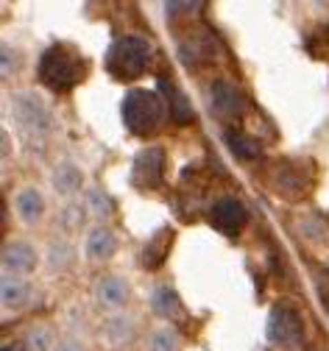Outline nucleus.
Here are the masks:
<instances>
[{
  "label": "nucleus",
  "mask_w": 329,
  "mask_h": 351,
  "mask_svg": "<svg viewBox=\"0 0 329 351\" xmlns=\"http://www.w3.org/2000/svg\"><path fill=\"white\" fill-rule=\"evenodd\" d=\"M151 310L159 318H168V321H179L184 315V306H181L179 293L173 287H168V285H157L151 290Z\"/></svg>",
  "instance_id": "nucleus-15"
},
{
  "label": "nucleus",
  "mask_w": 329,
  "mask_h": 351,
  "mask_svg": "<svg viewBox=\"0 0 329 351\" xmlns=\"http://www.w3.org/2000/svg\"><path fill=\"white\" fill-rule=\"evenodd\" d=\"M3 351H17V348L14 346H3Z\"/></svg>",
  "instance_id": "nucleus-25"
},
{
  "label": "nucleus",
  "mask_w": 329,
  "mask_h": 351,
  "mask_svg": "<svg viewBox=\"0 0 329 351\" xmlns=\"http://www.w3.org/2000/svg\"><path fill=\"white\" fill-rule=\"evenodd\" d=\"M117 251V237L109 226H92L84 237V254L89 262H109Z\"/></svg>",
  "instance_id": "nucleus-12"
},
{
  "label": "nucleus",
  "mask_w": 329,
  "mask_h": 351,
  "mask_svg": "<svg viewBox=\"0 0 329 351\" xmlns=\"http://www.w3.org/2000/svg\"><path fill=\"white\" fill-rule=\"evenodd\" d=\"M51 182H54V190H56L59 195L73 198V195L81 190V184H84V173H81V167H78L76 162H62V165L54 170Z\"/></svg>",
  "instance_id": "nucleus-16"
},
{
  "label": "nucleus",
  "mask_w": 329,
  "mask_h": 351,
  "mask_svg": "<svg viewBox=\"0 0 329 351\" xmlns=\"http://www.w3.org/2000/svg\"><path fill=\"white\" fill-rule=\"evenodd\" d=\"M131 337H134V321H131V315L115 313V315L106 321V326H104V340H106V346L120 348V346H126Z\"/></svg>",
  "instance_id": "nucleus-17"
},
{
  "label": "nucleus",
  "mask_w": 329,
  "mask_h": 351,
  "mask_svg": "<svg viewBox=\"0 0 329 351\" xmlns=\"http://www.w3.org/2000/svg\"><path fill=\"white\" fill-rule=\"evenodd\" d=\"M209 217H212V226H215L218 232H223V234L234 237V234H240V232H243L246 217H249V215H246V206H243L238 198L223 195V198H218V201H215V206H212Z\"/></svg>",
  "instance_id": "nucleus-8"
},
{
  "label": "nucleus",
  "mask_w": 329,
  "mask_h": 351,
  "mask_svg": "<svg viewBox=\"0 0 329 351\" xmlns=\"http://www.w3.org/2000/svg\"><path fill=\"white\" fill-rule=\"evenodd\" d=\"M0 73H3L6 78L14 75V51H12V48L0 51Z\"/></svg>",
  "instance_id": "nucleus-23"
},
{
  "label": "nucleus",
  "mask_w": 329,
  "mask_h": 351,
  "mask_svg": "<svg viewBox=\"0 0 329 351\" xmlns=\"http://www.w3.org/2000/svg\"><path fill=\"white\" fill-rule=\"evenodd\" d=\"M36 248L28 243V240H9L6 248H3V276H17V279H25L34 268H36Z\"/></svg>",
  "instance_id": "nucleus-7"
},
{
  "label": "nucleus",
  "mask_w": 329,
  "mask_h": 351,
  "mask_svg": "<svg viewBox=\"0 0 329 351\" xmlns=\"http://www.w3.org/2000/svg\"><path fill=\"white\" fill-rule=\"evenodd\" d=\"M165 165H168V156L162 148H157V145L143 148L134 156V182L143 190L159 187L165 179Z\"/></svg>",
  "instance_id": "nucleus-6"
},
{
  "label": "nucleus",
  "mask_w": 329,
  "mask_h": 351,
  "mask_svg": "<svg viewBox=\"0 0 329 351\" xmlns=\"http://www.w3.org/2000/svg\"><path fill=\"white\" fill-rule=\"evenodd\" d=\"M36 75L51 93H70L87 75V59L76 48L59 42V45H51L39 56Z\"/></svg>",
  "instance_id": "nucleus-1"
},
{
  "label": "nucleus",
  "mask_w": 329,
  "mask_h": 351,
  "mask_svg": "<svg viewBox=\"0 0 329 351\" xmlns=\"http://www.w3.org/2000/svg\"><path fill=\"white\" fill-rule=\"evenodd\" d=\"M54 351H87V348H84V343H78L76 337H67V340H62Z\"/></svg>",
  "instance_id": "nucleus-24"
},
{
  "label": "nucleus",
  "mask_w": 329,
  "mask_h": 351,
  "mask_svg": "<svg viewBox=\"0 0 329 351\" xmlns=\"http://www.w3.org/2000/svg\"><path fill=\"white\" fill-rule=\"evenodd\" d=\"M12 209H14L17 221L23 226H36L45 217V198H42V193L36 187H23V190L14 193Z\"/></svg>",
  "instance_id": "nucleus-11"
},
{
  "label": "nucleus",
  "mask_w": 329,
  "mask_h": 351,
  "mask_svg": "<svg viewBox=\"0 0 329 351\" xmlns=\"http://www.w3.org/2000/svg\"><path fill=\"white\" fill-rule=\"evenodd\" d=\"M151 59H154L151 42L139 34H126L112 42L106 53V70L115 81H134L151 67Z\"/></svg>",
  "instance_id": "nucleus-3"
},
{
  "label": "nucleus",
  "mask_w": 329,
  "mask_h": 351,
  "mask_svg": "<svg viewBox=\"0 0 329 351\" xmlns=\"http://www.w3.org/2000/svg\"><path fill=\"white\" fill-rule=\"evenodd\" d=\"M209 95H212V109H215L220 117H240L243 109H246V98H243V93H240L231 81H226V78L212 81Z\"/></svg>",
  "instance_id": "nucleus-9"
},
{
  "label": "nucleus",
  "mask_w": 329,
  "mask_h": 351,
  "mask_svg": "<svg viewBox=\"0 0 329 351\" xmlns=\"http://www.w3.org/2000/svg\"><path fill=\"white\" fill-rule=\"evenodd\" d=\"M112 198L101 190V187H95L92 184L89 190H87V195H84V209H87V215H92V217H98V221H106V217L112 215Z\"/></svg>",
  "instance_id": "nucleus-19"
},
{
  "label": "nucleus",
  "mask_w": 329,
  "mask_h": 351,
  "mask_svg": "<svg viewBox=\"0 0 329 351\" xmlns=\"http://www.w3.org/2000/svg\"><path fill=\"white\" fill-rule=\"evenodd\" d=\"M23 343H25L28 351H51V348L59 346V343H56V332H54V326H48V324H34V326L25 332Z\"/></svg>",
  "instance_id": "nucleus-18"
},
{
  "label": "nucleus",
  "mask_w": 329,
  "mask_h": 351,
  "mask_svg": "<svg viewBox=\"0 0 329 351\" xmlns=\"http://www.w3.org/2000/svg\"><path fill=\"white\" fill-rule=\"evenodd\" d=\"M73 248L67 245V243H54L51 245V251H48V262H51V268H56V271H62L65 265H70V259H73V254H70Z\"/></svg>",
  "instance_id": "nucleus-22"
},
{
  "label": "nucleus",
  "mask_w": 329,
  "mask_h": 351,
  "mask_svg": "<svg viewBox=\"0 0 329 351\" xmlns=\"http://www.w3.org/2000/svg\"><path fill=\"white\" fill-rule=\"evenodd\" d=\"M12 114H14L17 125L23 128V134H28L34 140H42L51 134V125H54L51 109L36 93H31V90L17 93L12 98Z\"/></svg>",
  "instance_id": "nucleus-4"
},
{
  "label": "nucleus",
  "mask_w": 329,
  "mask_h": 351,
  "mask_svg": "<svg viewBox=\"0 0 329 351\" xmlns=\"http://www.w3.org/2000/svg\"><path fill=\"white\" fill-rule=\"evenodd\" d=\"M159 95L168 101L170 117H173L176 123H190V120L196 117V112H193L190 101H187V95L179 90V86H176L170 78H162V81H159Z\"/></svg>",
  "instance_id": "nucleus-14"
},
{
  "label": "nucleus",
  "mask_w": 329,
  "mask_h": 351,
  "mask_svg": "<svg viewBox=\"0 0 329 351\" xmlns=\"http://www.w3.org/2000/svg\"><path fill=\"white\" fill-rule=\"evenodd\" d=\"M226 145L231 148L234 156H240V159H254L260 156V143L249 134H243V131H226Z\"/></svg>",
  "instance_id": "nucleus-20"
},
{
  "label": "nucleus",
  "mask_w": 329,
  "mask_h": 351,
  "mask_svg": "<svg viewBox=\"0 0 329 351\" xmlns=\"http://www.w3.org/2000/svg\"><path fill=\"white\" fill-rule=\"evenodd\" d=\"M181 337L173 326H157L148 337V351H179Z\"/></svg>",
  "instance_id": "nucleus-21"
},
{
  "label": "nucleus",
  "mask_w": 329,
  "mask_h": 351,
  "mask_svg": "<svg viewBox=\"0 0 329 351\" xmlns=\"http://www.w3.org/2000/svg\"><path fill=\"white\" fill-rule=\"evenodd\" d=\"M120 114L123 123L131 134L137 137H151L165 125V120L170 117L168 101L159 93L151 90H128L123 104H120Z\"/></svg>",
  "instance_id": "nucleus-2"
},
{
  "label": "nucleus",
  "mask_w": 329,
  "mask_h": 351,
  "mask_svg": "<svg viewBox=\"0 0 329 351\" xmlns=\"http://www.w3.org/2000/svg\"><path fill=\"white\" fill-rule=\"evenodd\" d=\"M302 335H304L302 315L291 304H273L268 313V340L279 348H291L302 343Z\"/></svg>",
  "instance_id": "nucleus-5"
},
{
  "label": "nucleus",
  "mask_w": 329,
  "mask_h": 351,
  "mask_svg": "<svg viewBox=\"0 0 329 351\" xmlns=\"http://www.w3.org/2000/svg\"><path fill=\"white\" fill-rule=\"evenodd\" d=\"M0 301H3V306L9 313H20V310H25V306H31L34 287L25 279L3 276V282H0Z\"/></svg>",
  "instance_id": "nucleus-13"
},
{
  "label": "nucleus",
  "mask_w": 329,
  "mask_h": 351,
  "mask_svg": "<svg viewBox=\"0 0 329 351\" xmlns=\"http://www.w3.org/2000/svg\"><path fill=\"white\" fill-rule=\"evenodd\" d=\"M128 295H131V287L117 274H109V276L98 279V285H95V301L104 306V310H109L112 315L120 313L123 306L128 304Z\"/></svg>",
  "instance_id": "nucleus-10"
}]
</instances>
